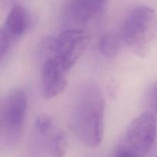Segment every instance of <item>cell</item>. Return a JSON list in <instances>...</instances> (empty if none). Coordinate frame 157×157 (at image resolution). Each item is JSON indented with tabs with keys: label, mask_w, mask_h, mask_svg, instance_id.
<instances>
[{
	"label": "cell",
	"mask_w": 157,
	"mask_h": 157,
	"mask_svg": "<svg viewBox=\"0 0 157 157\" xmlns=\"http://www.w3.org/2000/svg\"><path fill=\"white\" fill-rule=\"evenodd\" d=\"M121 40V38L111 32L104 34L100 37L98 41L99 52L108 59L115 58L120 49Z\"/></svg>",
	"instance_id": "cell-8"
},
{
	"label": "cell",
	"mask_w": 157,
	"mask_h": 157,
	"mask_svg": "<svg viewBox=\"0 0 157 157\" xmlns=\"http://www.w3.org/2000/svg\"><path fill=\"white\" fill-rule=\"evenodd\" d=\"M19 0H2V3H4L6 6H11V8L13 7L15 5H18V2Z\"/></svg>",
	"instance_id": "cell-14"
},
{
	"label": "cell",
	"mask_w": 157,
	"mask_h": 157,
	"mask_svg": "<svg viewBox=\"0 0 157 157\" xmlns=\"http://www.w3.org/2000/svg\"><path fill=\"white\" fill-rule=\"evenodd\" d=\"M67 143L64 133L61 131L55 132L51 138L49 155L51 157H64Z\"/></svg>",
	"instance_id": "cell-10"
},
{
	"label": "cell",
	"mask_w": 157,
	"mask_h": 157,
	"mask_svg": "<svg viewBox=\"0 0 157 157\" xmlns=\"http://www.w3.org/2000/svg\"><path fill=\"white\" fill-rule=\"evenodd\" d=\"M29 25L25 9L20 5L11 8L0 32V62L2 64L12 48L21 38Z\"/></svg>",
	"instance_id": "cell-6"
},
{
	"label": "cell",
	"mask_w": 157,
	"mask_h": 157,
	"mask_svg": "<svg viewBox=\"0 0 157 157\" xmlns=\"http://www.w3.org/2000/svg\"><path fill=\"white\" fill-rule=\"evenodd\" d=\"M113 157H139L134 153L131 152L127 149H124V148L117 147V150L115 151L113 154Z\"/></svg>",
	"instance_id": "cell-12"
},
{
	"label": "cell",
	"mask_w": 157,
	"mask_h": 157,
	"mask_svg": "<svg viewBox=\"0 0 157 157\" xmlns=\"http://www.w3.org/2000/svg\"><path fill=\"white\" fill-rule=\"evenodd\" d=\"M70 69L58 58L51 56L41 68V93L43 98L51 99L58 96L67 86V75Z\"/></svg>",
	"instance_id": "cell-7"
},
{
	"label": "cell",
	"mask_w": 157,
	"mask_h": 157,
	"mask_svg": "<svg viewBox=\"0 0 157 157\" xmlns=\"http://www.w3.org/2000/svg\"><path fill=\"white\" fill-rule=\"evenodd\" d=\"M156 133V117L150 112H144L130 123L118 147L127 149L139 157H144L153 148Z\"/></svg>",
	"instance_id": "cell-4"
},
{
	"label": "cell",
	"mask_w": 157,
	"mask_h": 157,
	"mask_svg": "<svg viewBox=\"0 0 157 157\" xmlns=\"http://www.w3.org/2000/svg\"><path fill=\"white\" fill-rule=\"evenodd\" d=\"M89 42L90 37L84 31L66 29L59 33L52 42V56L71 69L85 52Z\"/></svg>",
	"instance_id": "cell-5"
},
{
	"label": "cell",
	"mask_w": 157,
	"mask_h": 157,
	"mask_svg": "<svg viewBox=\"0 0 157 157\" xmlns=\"http://www.w3.org/2000/svg\"><path fill=\"white\" fill-rule=\"evenodd\" d=\"M150 99H151L152 106H153V109L157 113V83L152 89L151 94H150Z\"/></svg>",
	"instance_id": "cell-13"
},
{
	"label": "cell",
	"mask_w": 157,
	"mask_h": 157,
	"mask_svg": "<svg viewBox=\"0 0 157 157\" xmlns=\"http://www.w3.org/2000/svg\"><path fill=\"white\" fill-rule=\"evenodd\" d=\"M35 127L41 135H49L53 129V122L49 116L39 115L35 120Z\"/></svg>",
	"instance_id": "cell-11"
},
{
	"label": "cell",
	"mask_w": 157,
	"mask_h": 157,
	"mask_svg": "<svg viewBox=\"0 0 157 157\" xmlns=\"http://www.w3.org/2000/svg\"><path fill=\"white\" fill-rule=\"evenodd\" d=\"M157 35V15L147 6L134 8L127 15L121 29V38L140 56L147 54Z\"/></svg>",
	"instance_id": "cell-2"
},
{
	"label": "cell",
	"mask_w": 157,
	"mask_h": 157,
	"mask_svg": "<svg viewBox=\"0 0 157 157\" xmlns=\"http://www.w3.org/2000/svg\"><path fill=\"white\" fill-rule=\"evenodd\" d=\"M104 100L101 89L94 83L83 85L74 98L70 125L76 138L88 147H97L104 137Z\"/></svg>",
	"instance_id": "cell-1"
},
{
	"label": "cell",
	"mask_w": 157,
	"mask_h": 157,
	"mask_svg": "<svg viewBox=\"0 0 157 157\" xmlns=\"http://www.w3.org/2000/svg\"><path fill=\"white\" fill-rule=\"evenodd\" d=\"M74 7L84 15L90 17L100 16L107 0H69Z\"/></svg>",
	"instance_id": "cell-9"
},
{
	"label": "cell",
	"mask_w": 157,
	"mask_h": 157,
	"mask_svg": "<svg viewBox=\"0 0 157 157\" xmlns=\"http://www.w3.org/2000/svg\"><path fill=\"white\" fill-rule=\"evenodd\" d=\"M28 106V96L20 89L9 91L2 98L0 106V139L6 148L19 143L23 132Z\"/></svg>",
	"instance_id": "cell-3"
}]
</instances>
